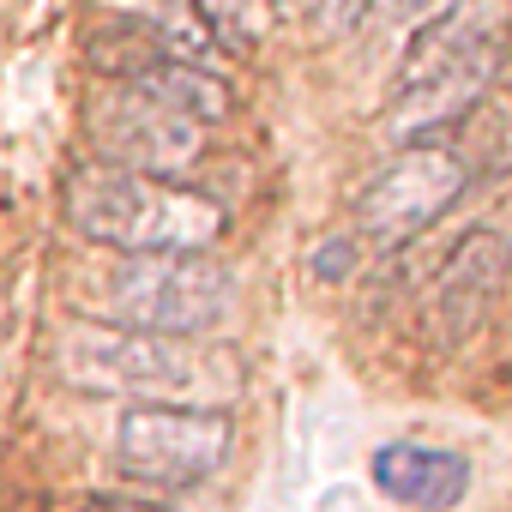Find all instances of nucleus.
<instances>
[{"mask_svg": "<svg viewBox=\"0 0 512 512\" xmlns=\"http://www.w3.org/2000/svg\"><path fill=\"white\" fill-rule=\"evenodd\" d=\"M55 368L67 386L127 404H175V410H229L241 392V356L211 338H157L121 332L103 320H79L55 344Z\"/></svg>", "mask_w": 512, "mask_h": 512, "instance_id": "1", "label": "nucleus"}, {"mask_svg": "<svg viewBox=\"0 0 512 512\" xmlns=\"http://www.w3.org/2000/svg\"><path fill=\"white\" fill-rule=\"evenodd\" d=\"M506 278H512V241H506L500 229H470V235L446 253V260H440V272H434V284H428V302H422L434 338H440L446 350H458L464 338H476V332L488 326V314H494Z\"/></svg>", "mask_w": 512, "mask_h": 512, "instance_id": "7", "label": "nucleus"}, {"mask_svg": "<svg viewBox=\"0 0 512 512\" xmlns=\"http://www.w3.org/2000/svg\"><path fill=\"white\" fill-rule=\"evenodd\" d=\"M67 223L97 241L115 247L121 260H139V253H211V241L223 235V211L181 187V181H151L115 163H79L67 175Z\"/></svg>", "mask_w": 512, "mask_h": 512, "instance_id": "2", "label": "nucleus"}, {"mask_svg": "<svg viewBox=\"0 0 512 512\" xmlns=\"http://www.w3.org/2000/svg\"><path fill=\"white\" fill-rule=\"evenodd\" d=\"M235 452L229 410H175V404H127L115 422V464L145 488H199Z\"/></svg>", "mask_w": 512, "mask_h": 512, "instance_id": "4", "label": "nucleus"}, {"mask_svg": "<svg viewBox=\"0 0 512 512\" xmlns=\"http://www.w3.org/2000/svg\"><path fill=\"white\" fill-rule=\"evenodd\" d=\"M127 85H139V91H151L163 109H175V115H187V121H199L205 133L229 115V85L217 79V73H205V67H193V61H157L151 73H139V79H127Z\"/></svg>", "mask_w": 512, "mask_h": 512, "instance_id": "9", "label": "nucleus"}, {"mask_svg": "<svg viewBox=\"0 0 512 512\" xmlns=\"http://www.w3.org/2000/svg\"><path fill=\"white\" fill-rule=\"evenodd\" d=\"M368 476L386 500L410 506V512H452L470 488V464L446 446H422V440H386L368 458Z\"/></svg>", "mask_w": 512, "mask_h": 512, "instance_id": "8", "label": "nucleus"}, {"mask_svg": "<svg viewBox=\"0 0 512 512\" xmlns=\"http://www.w3.org/2000/svg\"><path fill=\"white\" fill-rule=\"evenodd\" d=\"M79 512H175L163 500H139V494H91Z\"/></svg>", "mask_w": 512, "mask_h": 512, "instance_id": "11", "label": "nucleus"}, {"mask_svg": "<svg viewBox=\"0 0 512 512\" xmlns=\"http://www.w3.org/2000/svg\"><path fill=\"white\" fill-rule=\"evenodd\" d=\"M235 314V278L211 253H139L103 284V326L157 338H211Z\"/></svg>", "mask_w": 512, "mask_h": 512, "instance_id": "3", "label": "nucleus"}, {"mask_svg": "<svg viewBox=\"0 0 512 512\" xmlns=\"http://www.w3.org/2000/svg\"><path fill=\"white\" fill-rule=\"evenodd\" d=\"M272 13H284V19H308V13H314V0H272Z\"/></svg>", "mask_w": 512, "mask_h": 512, "instance_id": "13", "label": "nucleus"}, {"mask_svg": "<svg viewBox=\"0 0 512 512\" xmlns=\"http://www.w3.org/2000/svg\"><path fill=\"white\" fill-rule=\"evenodd\" d=\"M91 139H97V163L133 169V175H151V181L187 175L205 151V127L163 109L139 85H109V91L91 97Z\"/></svg>", "mask_w": 512, "mask_h": 512, "instance_id": "6", "label": "nucleus"}, {"mask_svg": "<svg viewBox=\"0 0 512 512\" xmlns=\"http://www.w3.org/2000/svg\"><path fill=\"white\" fill-rule=\"evenodd\" d=\"M470 187V169L446 145H404L392 163L374 169V181L356 199V235L374 247H404L422 229H434Z\"/></svg>", "mask_w": 512, "mask_h": 512, "instance_id": "5", "label": "nucleus"}, {"mask_svg": "<svg viewBox=\"0 0 512 512\" xmlns=\"http://www.w3.org/2000/svg\"><path fill=\"white\" fill-rule=\"evenodd\" d=\"M368 13H374V0H314V19H320L332 37H350Z\"/></svg>", "mask_w": 512, "mask_h": 512, "instance_id": "10", "label": "nucleus"}, {"mask_svg": "<svg viewBox=\"0 0 512 512\" xmlns=\"http://www.w3.org/2000/svg\"><path fill=\"white\" fill-rule=\"evenodd\" d=\"M374 7H380L386 19H398V25H428V19L440 13V0H374Z\"/></svg>", "mask_w": 512, "mask_h": 512, "instance_id": "12", "label": "nucleus"}]
</instances>
